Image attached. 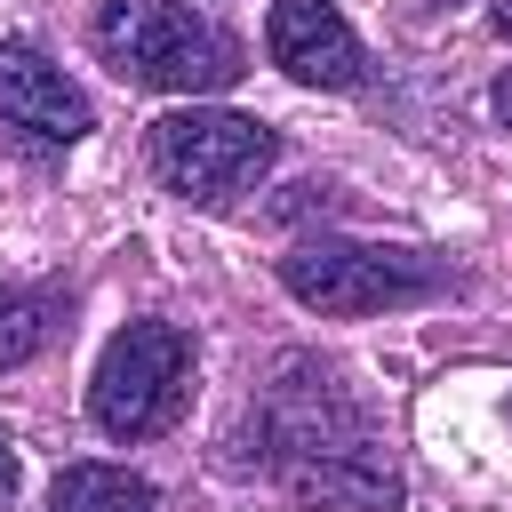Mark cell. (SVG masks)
Here are the masks:
<instances>
[{
	"label": "cell",
	"instance_id": "cell-1",
	"mask_svg": "<svg viewBox=\"0 0 512 512\" xmlns=\"http://www.w3.org/2000/svg\"><path fill=\"white\" fill-rule=\"evenodd\" d=\"M296 384H280L264 400V440H272V472L312 496V504H352V512H392L400 504V480L376 448V432L360 424V408L336 392L328 368H304L288 360Z\"/></svg>",
	"mask_w": 512,
	"mask_h": 512
},
{
	"label": "cell",
	"instance_id": "cell-2",
	"mask_svg": "<svg viewBox=\"0 0 512 512\" xmlns=\"http://www.w3.org/2000/svg\"><path fill=\"white\" fill-rule=\"evenodd\" d=\"M88 40L120 80L168 88V96H208V88H232L240 72L232 32H216L192 0H96Z\"/></svg>",
	"mask_w": 512,
	"mask_h": 512
},
{
	"label": "cell",
	"instance_id": "cell-3",
	"mask_svg": "<svg viewBox=\"0 0 512 512\" xmlns=\"http://www.w3.org/2000/svg\"><path fill=\"white\" fill-rule=\"evenodd\" d=\"M280 288H288L304 312L360 320V312H392V304H424V296H440V288H448V256L312 232V240H296V248L280 256Z\"/></svg>",
	"mask_w": 512,
	"mask_h": 512
},
{
	"label": "cell",
	"instance_id": "cell-4",
	"mask_svg": "<svg viewBox=\"0 0 512 512\" xmlns=\"http://www.w3.org/2000/svg\"><path fill=\"white\" fill-rule=\"evenodd\" d=\"M184 400H192V336L176 320H128L88 376V416L104 440H152L184 416Z\"/></svg>",
	"mask_w": 512,
	"mask_h": 512
},
{
	"label": "cell",
	"instance_id": "cell-5",
	"mask_svg": "<svg viewBox=\"0 0 512 512\" xmlns=\"http://www.w3.org/2000/svg\"><path fill=\"white\" fill-rule=\"evenodd\" d=\"M280 160V136L248 112H208V104H184L152 128V176L176 192V200H200V208H224L240 200L264 168Z\"/></svg>",
	"mask_w": 512,
	"mask_h": 512
},
{
	"label": "cell",
	"instance_id": "cell-6",
	"mask_svg": "<svg viewBox=\"0 0 512 512\" xmlns=\"http://www.w3.org/2000/svg\"><path fill=\"white\" fill-rule=\"evenodd\" d=\"M264 48L288 80L304 88H360L368 80V56L352 40V24L328 8V0H272L264 16Z\"/></svg>",
	"mask_w": 512,
	"mask_h": 512
},
{
	"label": "cell",
	"instance_id": "cell-7",
	"mask_svg": "<svg viewBox=\"0 0 512 512\" xmlns=\"http://www.w3.org/2000/svg\"><path fill=\"white\" fill-rule=\"evenodd\" d=\"M0 120L24 128L32 144H80L88 136V96L32 40H0Z\"/></svg>",
	"mask_w": 512,
	"mask_h": 512
},
{
	"label": "cell",
	"instance_id": "cell-8",
	"mask_svg": "<svg viewBox=\"0 0 512 512\" xmlns=\"http://www.w3.org/2000/svg\"><path fill=\"white\" fill-rule=\"evenodd\" d=\"M48 512H152V480L120 472V464H64Z\"/></svg>",
	"mask_w": 512,
	"mask_h": 512
},
{
	"label": "cell",
	"instance_id": "cell-9",
	"mask_svg": "<svg viewBox=\"0 0 512 512\" xmlns=\"http://www.w3.org/2000/svg\"><path fill=\"white\" fill-rule=\"evenodd\" d=\"M56 336V296L40 288H0V368H24Z\"/></svg>",
	"mask_w": 512,
	"mask_h": 512
},
{
	"label": "cell",
	"instance_id": "cell-10",
	"mask_svg": "<svg viewBox=\"0 0 512 512\" xmlns=\"http://www.w3.org/2000/svg\"><path fill=\"white\" fill-rule=\"evenodd\" d=\"M16 480H24V464H16V448H8V432H0V504L16 496Z\"/></svg>",
	"mask_w": 512,
	"mask_h": 512
},
{
	"label": "cell",
	"instance_id": "cell-11",
	"mask_svg": "<svg viewBox=\"0 0 512 512\" xmlns=\"http://www.w3.org/2000/svg\"><path fill=\"white\" fill-rule=\"evenodd\" d=\"M488 112H496V120H504V128H512V72H504V80H496V88H488Z\"/></svg>",
	"mask_w": 512,
	"mask_h": 512
},
{
	"label": "cell",
	"instance_id": "cell-12",
	"mask_svg": "<svg viewBox=\"0 0 512 512\" xmlns=\"http://www.w3.org/2000/svg\"><path fill=\"white\" fill-rule=\"evenodd\" d=\"M488 16H496V32H504V40H512V0H496V8H488Z\"/></svg>",
	"mask_w": 512,
	"mask_h": 512
}]
</instances>
